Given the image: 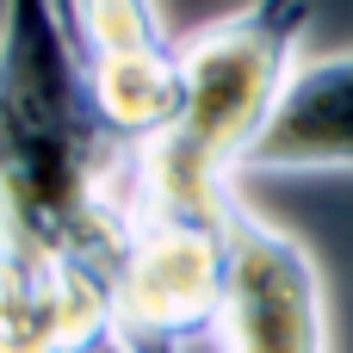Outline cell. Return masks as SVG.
<instances>
[{"label":"cell","instance_id":"obj_7","mask_svg":"<svg viewBox=\"0 0 353 353\" xmlns=\"http://www.w3.org/2000/svg\"><path fill=\"white\" fill-rule=\"evenodd\" d=\"M68 37L81 50V62H118V56H155L174 50L180 37L168 31L155 0H74Z\"/></svg>","mask_w":353,"mask_h":353},{"label":"cell","instance_id":"obj_4","mask_svg":"<svg viewBox=\"0 0 353 353\" xmlns=\"http://www.w3.org/2000/svg\"><path fill=\"white\" fill-rule=\"evenodd\" d=\"M223 353H329L323 273L310 248L248 211L230 205V304L217 323Z\"/></svg>","mask_w":353,"mask_h":353},{"label":"cell","instance_id":"obj_3","mask_svg":"<svg viewBox=\"0 0 353 353\" xmlns=\"http://www.w3.org/2000/svg\"><path fill=\"white\" fill-rule=\"evenodd\" d=\"M230 304V217L223 223H174L143 217L137 248L112 292V335L124 353H186L217 341Z\"/></svg>","mask_w":353,"mask_h":353},{"label":"cell","instance_id":"obj_8","mask_svg":"<svg viewBox=\"0 0 353 353\" xmlns=\"http://www.w3.org/2000/svg\"><path fill=\"white\" fill-rule=\"evenodd\" d=\"M93 353H124V347H118V335H112V341H99V347H93Z\"/></svg>","mask_w":353,"mask_h":353},{"label":"cell","instance_id":"obj_5","mask_svg":"<svg viewBox=\"0 0 353 353\" xmlns=\"http://www.w3.org/2000/svg\"><path fill=\"white\" fill-rule=\"evenodd\" d=\"M353 168V50L298 62L242 174H347Z\"/></svg>","mask_w":353,"mask_h":353},{"label":"cell","instance_id":"obj_2","mask_svg":"<svg viewBox=\"0 0 353 353\" xmlns=\"http://www.w3.org/2000/svg\"><path fill=\"white\" fill-rule=\"evenodd\" d=\"M310 12H316L310 0H248L180 37L186 112L161 143L143 149V217L174 223L230 217L242 155L298 68Z\"/></svg>","mask_w":353,"mask_h":353},{"label":"cell","instance_id":"obj_6","mask_svg":"<svg viewBox=\"0 0 353 353\" xmlns=\"http://www.w3.org/2000/svg\"><path fill=\"white\" fill-rule=\"evenodd\" d=\"M87 81H93V99L105 112V124L149 149L161 143L180 112H186V68H180V43L174 50H155V56H118V62H87Z\"/></svg>","mask_w":353,"mask_h":353},{"label":"cell","instance_id":"obj_1","mask_svg":"<svg viewBox=\"0 0 353 353\" xmlns=\"http://www.w3.org/2000/svg\"><path fill=\"white\" fill-rule=\"evenodd\" d=\"M143 230V149L87 81L56 0L0 6V267L118 292Z\"/></svg>","mask_w":353,"mask_h":353}]
</instances>
